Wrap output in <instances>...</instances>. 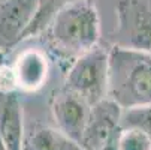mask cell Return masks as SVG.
Instances as JSON below:
<instances>
[{"mask_svg":"<svg viewBox=\"0 0 151 150\" xmlns=\"http://www.w3.org/2000/svg\"><path fill=\"white\" fill-rule=\"evenodd\" d=\"M51 53L68 65L97 47L99 12L91 0H72L64 5L44 30Z\"/></svg>","mask_w":151,"mask_h":150,"instance_id":"cell-1","label":"cell"},{"mask_svg":"<svg viewBox=\"0 0 151 150\" xmlns=\"http://www.w3.org/2000/svg\"><path fill=\"white\" fill-rule=\"evenodd\" d=\"M23 150H82L78 143L64 135L57 128L37 122L24 126Z\"/></svg>","mask_w":151,"mask_h":150,"instance_id":"cell-9","label":"cell"},{"mask_svg":"<svg viewBox=\"0 0 151 150\" xmlns=\"http://www.w3.org/2000/svg\"><path fill=\"white\" fill-rule=\"evenodd\" d=\"M97 150H118V147H117V143H111V144H106Z\"/></svg>","mask_w":151,"mask_h":150,"instance_id":"cell-14","label":"cell"},{"mask_svg":"<svg viewBox=\"0 0 151 150\" xmlns=\"http://www.w3.org/2000/svg\"><path fill=\"white\" fill-rule=\"evenodd\" d=\"M36 12L37 0H0V51L24 41Z\"/></svg>","mask_w":151,"mask_h":150,"instance_id":"cell-6","label":"cell"},{"mask_svg":"<svg viewBox=\"0 0 151 150\" xmlns=\"http://www.w3.org/2000/svg\"><path fill=\"white\" fill-rule=\"evenodd\" d=\"M64 89L90 105L108 98V51L96 47L75 59L68 68Z\"/></svg>","mask_w":151,"mask_h":150,"instance_id":"cell-3","label":"cell"},{"mask_svg":"<svg viewBox=\"0 0 151 150\" xmlns=\"http://www.w3.org/2000/svg\"><path fill=\"white\" fill-rule=\"evenodd\" d=\"M17 90L37 92L45 86L50 77V62L39 50H26L19 53L11 65Z\"/></svg>","mask_w":151,"mask_h":150,"instance_id":"cell-8","label":"cell"},{"mask_svg":"<svg viewBox=\"0 0 151 150\" xmlns=\"http://www.w3.org/2000/svg\"><path fill=\"white\" fill-rule=\"evenodd\" d=\"M72 0H37V12L35 20L32 21V24L24 36V39L27 38H33L36 35H39L40 32H44L47 29V26L50 24V21L52 20V17L64 6L68 5Z\"/></svg>","mask_w":151,"mask_h":150,"instance_id":"cell-11","label":"cell"},{"mask_svg":"<svg viewBox=\"0 0 151 150\" xmlns=\"http://www.w3.org/2000/svg\"><path fill=\"white\" fill-rule=\"evenodd\" d=\"M0 150H6V144H5V141H3L2 132H0Z\"/></svg>","mask_w":151,"mask_h":150,"instance_id":"cell-15","label":"cell"},{"mask_svg":"<svg viewBox=\"0 0 151 150\" xmlns=\"http://www.w3.org/2000/svg\"><path fill=\"white\" fill-rule=\"evenodd\" d=\"M91 105L76 93L64 89L57 93L51 104V113L55 128L75 143L81 144L85 126L88 122Z\"/></svg>","mask_w":151,"mask_h":150,"instance_id":"cell-7","label":"cell"},{"mask_svg":"<svg viewBox=\"0 0 151 150\" xmlns=\"http://www.w3.org/2000/svg\"><path fill=\"white\" fill-rule=\"evenodd\" d=\"M115 15V45L151 53V5L142 0H120Z\"/></svg>","mask_w":151,"mask_h":150,"instance_id":"cell-4","label":"cell"},{"mask_svg":"<svg viewBox=\"0 0 151 150\" xmlns=\"http://www.w3.org/2000/svg\"><path fill=\"white\" fill-rule=\"evenodd\" d=\"M121 129H138L151 138V105L123 110Z\"/></svg>","mask_w":151,"mask_h":150,"instance_id":"cell-12","label":"cell"},{"mask_svg":"<svg viewBox=\"0 0 151 150\" xmlns=\"http://www.w3.org/2000/svg\"><path fill=\"white\" fill-rule=\"evenodd\" d=\"M123 108L112 99L105 98L91 105L88 122L81 140L82 150H97L106 144L117 143L121 131Z\"/></svg>","mask_w":151,"mask_h":150,"instance_id":"cell-5","label":"cell"},{"mask_svg":"<svg viewBox=\"0 0 151 150\" xmlns=\"http://www.w3.org/2000/svg\"><path fill=\"white\" fill-rule=\"evenodd\" d=\"M3 65H5V53L0 51V68H2Z\"/></svg>","mask_w":151,"mask_h":150,"instance_id":"cell-16","label":"cell"},{"mask_svg":"<svg viewBox=\"0 0 151 150\" xmlns=\"http://www.w3.org/2000/svg\"><path fill=\"white\" fill-rule=\"evenodd\" d=\"M108 98L123 110L151 105V53L112 45L108 51Z\"/></svg>","mask_w":151,"mask_h":150,"instance_id":"cell-2","label":"cell"},{"mask_svg":"<svg viewBox=\"0 0 151 150\" xmlns=\"http://www.w3.org/2000/svg\"><path fill=\"white\" fill-rule=\"evenodd\" d=\"M0 132L6 144V150H23L24 125L23 110L15 93H9L0 113Z\"/></svg>","mask_w":151,"mask_h":150,"instance_id":"cell-10","label":"cell"},{"mask_svg":"<svg viewBox=\"0 0 151 150\" xmlns=\"http://www.w3.org/2000/svg\"><path fill=\"white\" fill-rule=\"evenodd\" d=\"M150 5H151V3H150Z\"/></svg>","mask_w":151,"mask_h":150,"instance_id":"cell-17","label":"cell"},{"mask_svg":"<svg viewBox=\"0 0 151 150\" xmlns=\"http://www.w3.org/2000/svg\"><path fill=\"white\" fill-rule=\"evenodd\" d=\"M117 147L118 150H151V138L138 129H121Z\"/></svg>","mask_w":151,"mask_h":150,"instance_id":"cell-13","label":"cell"}]
</instances>
